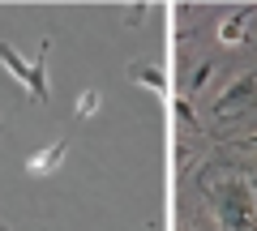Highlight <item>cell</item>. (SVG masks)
<instances>
[{
    "instance_id": "6da1fadb",
    "label": "cell",
    "mask_w": 257,
    "mask_h": 231,
    "mask_svg": "<svg viewBox=\"0 0 257 231\" xmlns=\"http://www.w3.org/2000/svg\"><path fill=\"white\" fill-rule=\"evenodd\" d=\"M248 107H257V73H240L223 86V94L214 99V120H231L244 116Z\"/></svg>"
},
{
    "instance_id": "7a4b0ae2",
    "label": "cell",
    "mask_w": 257,
    "mask_h": 231,
    "mask_svg": "<svg viewBox=\"0 0 257 231\" xmlns=\"http://www.w3.org/2000/svg\"><path fill=\"white\" fill-rule=\"evenodd\" d=\"M253 13H257V5H244V9L227 13V18L219 22V43H223V47L244 43V39H248V22H253Z\"/></svg>"
},
{
    "instance_id": "3957f363",
    "label": "cell",
    "mask_w": 257,
    "mask_h": 231,
    "mask_svg": "<svg viewBox=\"0 0 257 231\" xmlns=\"http://www.w3.org/2000/svg\"><path fill=\"white\" fill-rule=\"evenodd\" d=\"M64 154H69V141H52V146L35 150V154L26 158V171H30V176H52L56 167L64 163Z\"/></svg>"
},
{
    "instance_id": "277c9868",
    "label": "cell",
    "mask_w": 257,
    "mask_h": 231,
    "mask_svg": "<svg viewBox=\"0 0 257 231\" xmlns=\"http://www.w3.org/2000/svg\"><path fill=\"white\" fill-rule=\"evenodd\" d=\"M47 52H52V43H39V56L30 60V94H35V103H47Z\"/></svg>"
},
{
    "instance_id": "5b68a950",
    "label": "cell",
    "mask_w": 257,
    "mask_h": 231,
    "mask_svg": "<svg viewBox=\"0 0 257 231\" xmlns=\"http://www.w3.org/2000/svg\"><path fill=\"white\" fill-rule=\"evenodd\" d=\"M128 82H133V86H146V90H155V94L167 90V77L159 73L155 65H128Z\"/></svg>"
},
{
    "instance_id": "8992f818",
    "label": "cell",
    "mask_w": 257,
    "mask_h": 231,
    "mask_svg": "<svg viewBox=\"0 0 257 231\" xmlns=\"http://www.w3.org/2000/svg\"><path fill=\"white\" fill-rule=\"evenodd\" d=\"M0 65H5V69L13 73V82H18V86H26V90H30V65L22 60L18 52H13L9 43H0Z\"/></svg>"
},
{
    "instance_id": "52a82bcc",
    "label": "cell",
    "mask_w": 257,
    "mask_h": 231,
    "mask_svg": "<svg viewBox=\"0 0 257 231\" xmlns=\"http://www.w3.org/2000/svg\"><path fill=\"white\" fill-rule=\"evenodd\" d=\"M214 69H219V65H214V60H202V65L193 69V73H189V86H184V99H193V94H197V90H206V82H210V77H214Z\"/></svg>"
},
{
    "instance_id": "ba28073f",
    "label": "cell",
    "mask_w": 257,
    "mask_h": 231,
    "mask_svg": "<svg viewBox=\"0 0 257 231\" xmlns=\"http://www.w3.org/2000/svg\"><path fill=\"white\" fill-rule=\"evenodd\" d=\"M176 120H180L184 129H202V120H197V111H193V99L176 94Z\"/></svg>"
},
{
    "instance_id": "9c48e42d",
    "label": "cell",
    "mask_w": 257,
    "mask_h": 231,
    "mask_svg": "<svg viewBox=\"0 0 257 231\" xmlns=\"http://www.w3.org/2000/svg\"><path fill=\"white\" fill-rule=\"evenodd\" d=\"M99 111V90H82L77 94V120H90Z\"/></svg>"
},
{
    "instance_id": "30bf717a",
    "label": "cell",
    "mask_w": 257,
    "mask_h": 231,
    "mask_svg": "<svg viewBox=\"0 0 257 231\" xmlns=\"http://www.w3.org/2000/svg\"><path fill=\"white\" fill-rule=\"evenodd\" d=\"M146 9H150V5H128V9H124V22H142V18H146Z\"/></svg>"
},
{
    "instance_id": "8fae6325",
    "label": "cell",
    "mask_w": 257,
    "mask_h": 231,
    "mask_svg": "<svg viewBox=\"0 0 257 231\" xmlns=\"http://www.w3.org/2000/svg\"><path fill=\"white\" fill-rule=\"evenodd\" d=\"M236 146H240V150H257V129H253V133H244V137H240Z\"/></svg>"
},
{
    "instance_id": "7c38bea8",
    "label": "cell",
    "mask_w": 257,
    "mask_h": 231,
    "mask_svg": "<svg viewBox=\"0 0 257 231\" xmlns=\"http://www.w3.org/2000/svg\"><path fill=\"white\" fill-rule=\"evenodd\" d=\"M0 231H9V227H5V222H0Z\"/></svg>"
}]
</instances>
